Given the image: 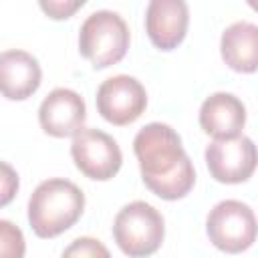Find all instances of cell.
Returning a JSON list of instances; mask_svg holds the SVG:
<instances>
[{
    "mask_svg": "<svg viewBox=\"0 0 258 258\" xmlns=\"http://www.w3.org/2000/svg\"><path fill=\"white\" fill-rule=\"evenodd\" d=\"M83 212V189L64 177L40 181L28 200V222L38 238H54L67 232L79 222Z\"/></svg>",
    "mask_w": 258,
    "mask_h": 258,
    "instance_id": "2",
    "label": "cell"
},
{
    "mask_svg": "<svg viewBox=\"0 0 258 258\" xmlns=\"http://www.w3.org/2000/svg\"><path fill=\"white\" fill-rule=\"evenodd\" d=\"M220 52L224 62L236 73H254L258 67V26L234 22L222 32Z\"/></svg>",
    "mask_w": 258,
    "mask_h": 258,
    "instance_id": "13",
    "label": "cell"
},
{
    "mask_svg": "<svg viewBox=\"0 0 258 258\" xmlns=\"http://www.w3.org/2000/svg\"><path fill=\"white\" fill-rule=\"evenodd\" d=\"M42 71L38 60L26 50L0 52V95L10 101H24L40 87Z\"/></svg>",
    "mask_w": 258,
    "mask_h": 258,
    "instance_id": "11",
    "label": "cell"
},
{
    "mask_svg": "<svg viewBox=\"0 0 258 258\" xmlns=\"http://www.w3.org/2000/svg\"><path fill=\"white\" fill-rule=\"evenodd\" d=\"M87 119V107L83 97L73 91L58 87L50 91L38 107V121L44 133L52 137L75 135Z\"/></svg>",
    "mask_w": 258,
    "mask_h": 258,
    "instance_id": "9",
    "label": "cell"
},
{
    "mask_svg": "<svg viewBox=\"0 0 258 258\" xmlns=\"http://www.w3.org/2000/svg\"><path fill=\"white\" fill-rule=\"evenodd\" d=\"M71 155L77 169L97 181H107L117 175L123 163L117 141L109 133L91 127H81L73 135Z\"/></svg>",
    "mask_w": 258,
    "mask_h": 258,
    "instance_id": "6",
    "label": "cell"
},
{
    "mask_svg": "<svg viewBox=\"0 0 258 258\" xmlns=\"http://www.w3.org/2000/svg\"><path fill=\"white\" fill-rule=\"evenodd\" d=\"M206 232L218 250L238 254L248 250L256 240V216L248 204L224 200L210 210Z\"/></svg>",
    "mask_w": 258,
    "mask_h": 258,
    "instance_id": "5",
    "label": "cell"
},
{
    "mask_svg": "<svg viewBox=\"0 0 258 258\" xmlns=\"http://www.w3.org/2000/svg\"><path fill=\"white\" fill-rule=\"evenodd\" d=\"M87 0H38L40 10L52 20H67L85 6Z\"/></svg>",
    "mask_w": 258,
    "mask_h": 258,
    "instance_id": "15",
    "label": "cell"
},
{
    "mask_svg": "<svg viewBox=\"0 0 258 258\" xmlns=\"http://www.w3.org/2000/svg\"><path fill=\"white\" fill-rule=\"evenodd\" d=\"M97 111L113 125H129L141 117L147 107L145 87L129 75H115L97 89Z\"/></svg>",
    "mask_w": 258,
    "mask_h": 258,
    "instance_id": "7",
    "label": "cell"
},
{
    "mask_svg": "<svg viewBox=\"0 0 258 258\" xmlns=\"http://www.w3.org/2000/svg\"><path fill=\"white\" fill-rule=\"evenodd\" d=\"M133 151L141 179L151 194L167 202L189 194L196 183V171L175 129L165 123H147L135 135Z\"/></svg>",
    "mask_w": 258,
    "mask_h": 258,
    "instance_id": "1",
    "label": "cell"
},
{
    "mask_svg": "<svg viewBox=\"0 0 258 258\" xmlns=\"http://www.w3.org/2000/svg\"><path fill=\"white\" fill-rule=\"evenodd\" d=\"M165 236L163 216L147 202L135 200L123 206L113 222V238L123 254L139 258L159 250Z\"/></svg>",
    "mask_w": 258,
    "mask_h": 258,
    "instance_id": "4",
    "label": "cell"
},
{
    "mask_svg": "<svg viewBox=\"0 0 258 258\" xmlns=\"http://www.w3.org/2000/svg\"><path fill=\"white\" fill-rule=\"evenodd\" d=\"M189 8L185 0H149L145 12V30L153 46L171 50L185 38Z\"/></svg>",
    "mask_w": 258,
    "mask_h": 258,
    "instance_id": "10",
    "label": "cell"
},
{
    "mask_svg": "<svg viewBox=\"0 0 258 258\" xmlns=\"http://www.w3.org/2000/svg\"><path fill=\"white\" fill-rule=\"evenodd\" d=\"M129 48V28L113 10H97L81 24L79 50L95 67L107 69L117 64Z\"/></svg>",
    "mask_w": 258,
    "mask_h": 258,
    "instance_id": "3",
    "label": "cell"
},
{
    "mask_svg": "<svg viewBox=\"0 0 258 258\" xmlns=\"http://www.w3.org/2000/svg\"><path fill=\"white\" fill-rule=\"evenodd\" d=\"M26 242L22 230L10 220H0V258H22Z\"/></svg>",
    "mask_w": 258,
    "mask_h": 258,
    "instance_id": "14",
    "label": "cell"
},
{
    "mask_svg": "<svg viewBox=\"0 0 258 258\" xmlns=\"http://www.w3.org/2000/svg\"><path fill=\"white\" fill-rule=\"evenodd\" d=\"M62 256H103L107 258L109 256V250L95 238H89V236H83V238H77L69 248H64Z\"/></svg>",
    "mask_w": 258,
    "mask_h": 258,
    "instance_id": "17",
    "label": "cell"
},
{
    "mask_svg": "<svg viewBox=\"0 0 258 258\" xmlns=\"http://www.w3.org/2000/svg\"><path fill=\"white\" fill-rule=\"evenodd\" d=\"M246 107L232 93H214L200 107V127L214 139H228L242 133Z\"/></svg>",
    "mask_w": 258,
    "mask_h": 258,
    "instance_id": "12",
    "label": "cell"
},
{
    "mask_svg": "<svg viewBox=\"0 0 258 258\" xmlns=\"http://www.w3.org/2000/svg\"><path fill=\"white\" fill-rule=\"evenodd\" d=\"M206 165L220 183H242L256 169V145L246 135L214 139L206 147Z\"/></svg>",
    "mask_w": 258,
    "mask_h": 258,
    "instance_id": "8",
    "label": "cell"
},
{
    "mask_svg": "<svg viewBox=\"0 0 258 258\" xmlns=\"http://www.w3.org/2000/svg\"><path fill=\"white\" fill-rule=\"evenodd\" d=\"M18 187H20V179L16 169L10 163L0 161V208L8 206L14 200Z\"/></svg>",
    "mask_w": 258,
    "mask_h": 258,
    "instance_id": "16",
    "label": "cell"
}]
</instances>
